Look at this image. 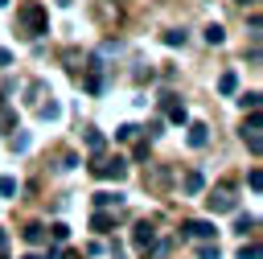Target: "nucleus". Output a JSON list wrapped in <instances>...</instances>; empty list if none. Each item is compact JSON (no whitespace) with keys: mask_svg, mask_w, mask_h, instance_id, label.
<instances>
[{"mask_svg":"<svg viewBox=\"0 0 263 259\" xmlns=\"http://www.w3.org/2000/svg\"><path fill=\"white\" fill-rule=\"evenodd\" d=\"M205 206H210V214H230V210H238V197H234L230 185H218V189L205 197Z\"/></svg>","mask_w":263,"mask_h":259,"instance_id":"7ed1b4c3","label":"nucleus"},{"mask_svg":"<svg viewBox=\"0 0 263 259\" xmlns=\"http://www.w3.org/2000/svg\"><path fill=\"white\" fill-rule=\"evenodd\" d=\"M164 111H168V119L181 127V123H189V111H185V103H173V95H164Z\"/></svg>","mask_w":263,"mask_h":259,"instance_id":"423d86ee","label":"nucleus"},{"mask_svg":"<svg viewBox=\"0 0 263 259\" xmlns=\"http://www.w3.org/2000/svg\"><path fill=\"white\" fill-rule=\"evenodd\" d=\"M197 259H222L218 243H201V247H197Z\"/></svg>","mask_w":263,"mask_h":259,"instance_id":"6ab92c4d","label":"nucleus"},{"mask_svg":"<svg viewBox=\"0 0 263 259\" xmlns=\"http://www.w3.org/2000/svg\"><path fill=\"white\" fill-rule=\"evenodd\" d=\"M205 41H210V45H222V41H226V29H222V25H205Z\"/></svg>","mask_w":263,"mask_h":259,"instance_id":"ddd939ff","label":"nucleus"},{"mask_svg":"<svg viewBox=\"0 0 263 259\" xmlns=\"http://www.w3.org/2000/svg\"><path fill=\"white\" fill-rule=\"evenodd\" d=\"M49 234H53V243H66V238H70V226H66V222H53Z\"/></svg>","mask_w":263,"mask_h":259,"instance_id":"aec40b11","label":"nucleus"},{"mask_svg":"<svg viewBox=\"0 0 263 259\" xmlns=\"http://www.w3.org/2000/svg\"><path fill=\"white\" fill-rule=\"evenodd\" d=\"M185 29H164V45H185Z\"/></svg>","mask_w":263,"mask_h":259,"instance_id":"2eb2a0df","label":"nucleus"},{"mask_svg":"<svg viewBox=\"0 0 263 259\" xmlns=\"http://www.w3.org/2000/svg\"><path fill=\"white\" fill-rule=\"evenodd\" d=\"M86 148H90V152L99 156V152H103V132H95V127H86Z\"/></svg>","mask_w":263,"mask_h":259,"instance_id":"4468645a","label":"nucleus"},{"mask_svg":"<svg viewBox=\"0 0 263 259\" xmlns=\"http://www.w3.org/2000/svg\"><path fill=\"white\" fill-rule=\"evenodd\" d=\"M259 99H263L259 90H247V95H238V103H242L247 111H259Z\"/></svg>","mask_w":263,"mask_h":259,"instance_id":"f3484780","label":"nucleus"},{"mask_svg":"<svg viewBox=\"0 0 263 259\" xmlns=\"http://www.w3.org/2000/svg\"><path fill=\"white\" fill-rule=\"evenodd\" d=\"M90 226H95V230H111V226H115V218H111L107 210H95V214H90Z\"/></svg>","mask_w":263,"mask_h":259,"instance_id":"9b49d317","label":"nucleus"},{"mask_svg":"<svg viewBox=\"0 0 263 259\" xmlns=\"http://www.w3.org/2000/svg\"><path fill=\"white\" fill-rule=\"evenodd\" d=\"M136 132H140V127H132V123H123V127H119V132H115V136H119V140H132V136H136Z\"/></svg>","mask_w":263,"mask_h":259,"instance_id":"bb28decb","label":"nucleus"},{"mask_svg":"<svg viewBox=\"0 0 263 259\" xmlns=\"http://www.w3.org/2000/svg\"><path fill=\"white\" fill-rule=\"evenodd\" d=\"M37 115H41V119H58V115H62V107L49 99V103H41V107H37Z\"/></svg>","mask_w":263,"mask_h":259,"instance_id":"a211bd4d","label":"nucleus"},{"mask_svg":"<svg viewBox=\"0 0 263 259\" xmlns=\"http://www.w3.org/2000/svg\"><path fill=\"white\" fill-rule=\"evenodd\" d=\"M4 255H8V234L0 230V259H4Z\"/></svg>","mask_w":263,"mask_h":259,"instance_id":"cd10ccee","label":"nucleus"},{"mask_svg":"<svg viewBox=\"0 0 263 259\" xmlns=\"http://www.w3.org/2000/svg\"><path fill=\"white\" fill-rule=\"evenodd\" d=\"M25 259H41V255H25Z\"/></svg>","mask_w":263,"mask_h":259,"instance_id":"7c9ffc66","label":"nucleus"},{"mask_svg":"<svg viewBox=\"0 0 263 259\" xmlns=\"http://www.w3.org/2000/svg\"><path fill=\"white\" fill-rule=\"evenodd\" d=\"M12 152H29V136H25V132L12 136Z\"/></svg>","mask_w":263,"mask_h":259,"instance_id":"5701e85b","label":"nucleus"},{"mask_svg":"<svg viewBox=\"0 0 263 259\" xmlns=\"http://www.w3.org/2000/svg\"><path fill=\"white\" fill-rule=\"evenodd\" d=\"M132 243L140 247V251H152V243H156V230H152V222L144 218V222H136V234H132Z\"/></svg>","mask_w":263,"mask_h":259,"instance_id":"39448f33","label":"nucleus"},{"mask_svg":"<svg viewBox=\"0 0 263 259\" xmlns=\"http://www.w3.org/2000/svg\"><path fill=\"white\" fill-rule=\"evenodd\" d=\"M8 62H12V53H8V49H0V66H8Z\"/></svg>","mask_w":263,"mask_h":259,"instance_id":"c85d7f7f","label":"nucleus"},{"mask_svg":"<svg viewBox=\"0 0 263 259\" xmlns=\"http://www.w3.org/2000/svg\"><path fill=\"white\" fill-rule=\"evenodd\" d=\"M238 4H259V0H238Z\"/></svg>","mask_w":263,"mask_h":259,"instance_id":"c756f323","label":"nucleus"},{"mask_svg":"<svg viewBox=\"0 0 263 259\" xmlns=\"http://www.w3.org/2000/svg\"><path fill=\"white\" fill-rule=\"evenodd\" d=\"M247 185H251V193H259V189H263V173L251 169V173H247Z\"/></svg>","mask_w":263,"mask_h":259,"instance_id":"412c9836","label":"nucleus"},{"mask_svg":"<svg viewBox=\"0 0 263 259\" xmlns=\"http://www.w3.org/2000/svg\"><path fill=\"white\" fill-rule=\"evenodd\" d=\"M12 119H16V115H12L8 107H0V132H8V127H12Z\"/></svg>","mask_w":263,"mask_h":259,"instance_id":"a878e982","label":"nucleus"},{"mask_svg":"<svg viewBox=\"0 0 263 259\" xmlns=\"http://www.w3.org/2000/svg\"><path fill=\"white\" fill-rule=\"evenodd\" d=\"M21 234H25V243H33V247H37V243L45 238V226H41V222H29V226H25Z\"/></svg>","mask_w":263,"mask_h":259,"instance_id":"f8f14e48","label":"nucleus"},{"mask_svg":"<svg viewBox=\"0 0 263 259\" xmlns=\"http://www.w3.org/2000/svg\"><path fill=\"white\" fill-rule=\"evenodd\" d=\"M16 33H25V37H41V33H49L45 29V8L33 0V4H25L21 12H16Z\"/></svg>","mask_w":263,"mask_h":259,"instance_id":"f257e3e1","label":"nucleus"},{"mask_svg":"<svg viewBox=\"0 0 263 259\" xmlns=\"http://www.w3.org/2000/svg\"><path fill=\"white\" fill-rule=\"evenodd\" d=\"M201 189H205V177H201V173H185V193H189V197H197Z\"/></svg>","mask_w":263,"mask_h":259,"instance_id":"6e6552de","label":"nucleus"},{"mask_svg":"<svg viewBox=\"0 0 263 259\" xmlns=\"http://www.w3.org/2000/svg\"><path fill=\"white\" fill-rule=\"evenodd\" d=\"M16 193V181L12 177H0V197H12Z\"/></svg>","mask_w":263,"mask_h":259,"instance_id":"393cba45","label":"nucleus"},{"mask_svg":"<svg viewBox=\"0 0 263 259\" xmlns=\"http://www.w3.org/2000/svg\"><path fill=\"white\" fill-rule=\"evenodd\" d=\"M238 259H259V243H242L238 247Z\"/></svg>","mask_w":263,"mask_h":259,"instance_id":"4be33fe9","label":"nucleus"},{"mask_svg":"<svg viewBox=\"0 0 263 259\" xmlns=\"http://www.w3.org/2000/svg\"><path fill=\"white\" fill-rule=\"evenodd\" d=\"M218 90H222V95H234V90H238V74H234V70H226V74L218 78Z\"/></svg>","mask_w":263,"mask_h":259,"instance_id":"1a4fd4ad","label":"nucleus"},{"mask_svg":"<svg viewBox=\"0 0 263 259\" xmlns=\"http://www.w3.org/2000/svg\"><path fill=\"white\" fill-rule=\"evenodd\" d=\"M181 234H189V238H201V243H210V238H214V222L189 218V222H181Z\"/></svg>","mask_w":263,"mask_h":259,"instance_id":"20e7f679","label":"nucleus"},{"mask_svg":"<svg viewBox=\"0 0 263 259\" xmlns=\"http://www.w3.org/2000/svg\"><path fill=\"white\" fill-rule=\"evenodd\" d=\"M4 4H8V0H0V8H4Z\"/></svg>","mask_w":263,"mask_h":259,"instance_id":"2f4dec72","label":"nucleus"},{"mask_svg":"<svg viewBox=\"0 0 263 259\" xmlns=\"http://www.w3.org/2000/svg\"><path fill=\"white\" fill-rule=\"evenodd\" d=\"M255 230V218L251 214H238V234H251Z\"/></svg>","mask_w":263,"mask_h":259,"instance_id":"b1692460","label":"nucleus"},{"mask_svg":"<svg viewBox=\"0 0 263 259\" xmlns=\"http://www.w3.org/2000/svg\"><path fill=\"white\" fill-rule=\"evenodd\" d=\"M119 201H123V193H111V189L95 193V206H99V210H107V206H119Z\"/></svg>","mask_w":263,"mask_h":259,"instance_id":"9d476101","label":"nucleus"},{"mask_svg":"<svg viewBox=\"0 0 263 259\" xmlns=\"http://www.w3.org/2000/svg\"><path fill=\"white\" fill-rule=\"evenodd\" d=\"M25 95H29V103H37V99L45 95V82H41V78H33V82L25 86Z\"/></svg>","mask_w":263,"mask_h":259,"instance_id":"dca6fc26","label":"nucleus"},{"mask_svg":"<svg viewBox=\"0 0 263 259\" xmlns=\"http://www.w3.org/2000/svg\"><path fill=\"white\" fill-rule=\"evenodd\" d=\"M90 173L103 177V181H123V177H127V160H123V156H99V160L90 164Z\"/></svg>","mask_w":263,"mask_h":259,"instance_id":"f03ea898","label":"nucleus"},{"mask_svg":"<svg viewBox=\"0 0 263 259\" xmlns=\"http://www.w3.org/2000/svg\"><path fill=\"white\" fill-rule=\"evenodd\" d=\"M205 140H210V127H205V123H189V144H193V148H201Z\"/></svg>","mask_w":263,"mask_h":259,"instance_id":"0eeeda50","label":"nucleus"}]
</instances>
